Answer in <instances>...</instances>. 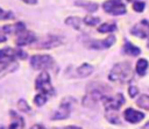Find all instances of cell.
<instances>
[{"mask_svg": "<svg viewBox=\"0 0 149 129\" xmlns=\"http://www.w3.org/2000/svg\"><path fill=\"white\" fill-rule=\"evenodd\" d=\"M105 108V117L108 122L113 124H120V116H119V109L125 103V96L122 93H116L114 95H107L105 94L101 100Z\"/></svg>", "mask_w": 149, "mask_h": 129, "instance_id": "obj_1", "label": "cell"}, {"mask_svg": "<svg viewBox=\"0 0 149 129\" xmlns=\"http://www.w3.org/2000/svg\"><path fill=\"white\" fill-rule=\"evenodd\" d=\"M108 79L113 83H120V84L129 83L133 79V69L130 63L128 62L116 63L109 71Z\"/></svg>", "mask_w": 149, "mask_h": 129, "instance_id": "obj_2", "label": "cell"}, {"mask_svg": "<svg viewBox=\"0 0 149 129\" xmlns=\"http://www.w3.org/2000/svg\"><path fill=\"white\" fill-rule=\"evenodd\" d=\"M35 88H36V91H38V93L45 94L48 96L55 95V88L52 87L49 73L47 71H42L37 76V78L35 80Z\"/></svg>", "mask_w": 149, "mask_h": 129, "instance_id": "obj_3", "label": "cell"}, {"mask_svg": "<svg viewBox=\"0 0 149 129\" xmlns=\"http://www.w3.org/2000/svg\"><path fill=\"white\" fill-rule=\"evenodd\" d=\"M74 102H76V100L72 96L64 98L61 101L58 108L51 115V120L58 121V120H65V119H68L70 116V113H71V109H72V106H73Z\"/></svg>", "mask_w": 149, "mask_h": 129, "instance_id": "obj_4", "label": "cell"}, {"mask_svg": "<svg viewBox=\"0 0 149 129\" xmlns=\"http://www.w3.org/2000/svg\"><path fill=\"white\" fill-rule=\"evenodd\" d=\"M55 62L51 56L49 55H34L30 58V65L35 70H44V69H51L54 66Z\"/></svg>", "mask_w": 149, "mask_h": 129, "instance_id": "obj_5", "label": "cell"}, {"mask_svg": "<svg viewBox=\"0 0 149 129\" xmlns=\"http://www.w3.org/2000/svg\"><path fill=\"white\" fill-rule=\"evenodd\" d=\"M102 8L107 14L111 15H123L126 14L127 9L123 2L118 0H107L102 3Z\"/></svg>", "mask_w": 149, "mask_h": 129, "instance_id": "obj_6", "label": "cell"}, {"mask_svg": "<svg viewBox=\"0 0 149 129\" xmlns=\"http://www.w3.org/2000/svg\"><path fill=\"white\" fill-rule=\"evenodd\" d=\"M16 58L26 59L27 53L21 49H13V48L0 49V60H15Z\"/></svg>", "mask_w": 149, "mask_h": 129, "instance_id": "obj_7", "label": "cell"}, {"mask_svg": "<svg viewBox=\"0 0 149 129\" xmlns=\"http://www.w3.org/2000/svg\"><path fill=\"white\" fill-rule=\"evenodd\" d=\"M104 86H102V88H97V87H94L92 89L88 88L86 95L83 99V105H85V106L88 107V106L95 105L98 101H100L101 98L105 95V93H104Z\"/></svg>", "mask_w": 149, "mask_h": 129, "instance_id": "obj_8", "label": "cell"}, {"mask_svg": "<svg viewBox=\"0 0 149 129\" xmlns=\"http://www.w3.org/2000/svg\"><path fill=\"white\" fill-rule=\"evenodd\" d=\"M130 34L139 37V38H147L149 37V21L148 20H141L136 24L133 26L130 29Z\"/></svg>", "mask_w": 149, "mask_h": 129, "instance_id": "obj_9", "label": "cell"}, {"mask_svg": "<svg viewBox=\"0 0 149 129\" xmlns=\"http://www.w3.org/2000/svg\"><path fill=\"white\" fill-rule=\"evenodd\" d=\"M35 41H36L35 34L27 30V29H23V30H21L20 33L16 34L15 44L19 45V46H23V45H28V44H30Z\"/></svg>", "mask_w": 149, "mask_h": 129, "instance_id": "obj_10", "label": "cell"}, {"mask_svg": "<svg viewBox=\"0 0 149 129\" xmlns=\"http://www.w3.org/2000/svg\"><path fill=\"white\" fill-rule=\"evenodd\" d=\"M123 119L129 123H139L144 119V114L140 110H136L134 108H127L123 112Z\"/></svg>", "mask_w": 149, "mask_h": 129, "instance_id": "obj_11", "label": "cell"}, {"mask_svg": "<svg viewBox=\"0 0 149 129\" xmlns=\"http://www.w3.org/2000/svg\"><path fill=\"white\" fill-rule=\"evenodd\" d=\"M17 66L15 60H0V79L10 72H14Z\"/></svg>", "mask_w": 149, "mask_h": 129, "instance_id": "obj_12", "label": "cell"}, {"mask_svg": "<svg viewBox=\"0 0 149 129\" xmlns=\"http://www.w3.org/2000/svg\"><path fill=\"white\" fill-rule=\"evenodd\" d=\"M59 44H62V41L58 36L49 35L47 40H43L42 42H40L37 44V48H40V49H51V48L58 46Z\"/></svg>", "mask_w": 149, "mask_h": 129, "instance_id": "obj_13", "label": "cell"}, {"mask_svg": "<svg viewBox=\"0 0 149 129\" xmlns=\"http://www.w3.org/2000/svg\"><path fill=\"white\" fill-rule=\"evenodd\" d=\"M114 43H115V37L113 35H111V36H108L107 38H105L102 41H97V40L95 41H92L90 43V48L98 49V50H100V49H107V48L112 46Z\"/></svg>", "mask_w": 149, "mask_h": 129, "instance_id": "obj_14", "label": "cell"}, {"mask_svg": "<svg viewBox=\"0 0 149 129\" xmlns=\"http://www.w3.org/2000/svg\"><path fill=\"white\" fill-rule=\"evenodd\" d=\"M9 114H10L12 122H10L8 129H23L24 128V120H23V117L21 115H19L17 113H15L14 110H10Z\"/></svg>", "mask_w": 149, "mask_h": 129, "instance_id": "obj_15", "label": "cell"}, {"mask_svg": "<svg viewBox=\"0 0 149 129\" xmlns=\"http://www.w3.org/2000/svg\"><path fill=\"white\" fill-rule=\"evenodd\" d=\"M2 29H3V31H5L6 34H17V33H20L21 30L26 29V26H24V23H22V22H16V23H14V24H7V26H5Z\"/></svg>", "mask_w": 149, "mask_h": 129, "instance_id": "obj_16", "label": "cell"}, {"mask_svg": "<svg viewBox=\"0 0 149 129\" xmlns=\"http://www.w3.org/2000/svg\"><path fill=\"white\" fill-rule=\"evenodd\" d=\"M83 19L78 17V16H69L65 19V24L74 28L76 30H81V27H83Z\"/></svg>", "mask_w": 149, "mask_h": 129, "instance_id": "obj_17", "label": "cell"}, {"mask_svg": "<svg viewBox=\"0 0 149 129\" xmlns=\"http://www.w3.org/2000/svg\"><path fill=\"white\" fill-rule=\"evenodd\" d=\"M149 67V63L146 58H140L137 62H136V72L139 76L143 77L146 73H147V70Z\"/></svg>", "mask_w": 149, "mask_h": 129, "instance_id": "obj_18", "label": "cell"}, {"mask_svg": "<svg viewBox=\"0 0 149 129\" xmlns=\"http://www.w3.org/2000/svg\"><path fill=\"white\" fill-rule=\"evenodd\" d=\"M123 51L127 53V55H130V56H139L141 53V50L140 48L135 46L133 43L126 41L125 42V45H123Z\"/></svg>", "mask_w": 149, "mask_h": 129, "instance_id": "obj_19", "label": "cell"}, {"mask_svg": "<svg viewBox=\"0 0 149 129\" xmlns=\"http://www.w3.org/2000/svg\"><path fill=\"white\" fill-rule=\"evenodd\" d=\"M93 66L92 65H90V64H87V63H84V64H81L78 69H77V73L80 76V77H88V76H91L92 73H93Z\"/></svg>", "mask_w": 149, "mask_h": 129, "instance_id": "obj_20", "label": "cell"}, {"mask_svg": "<svg viewBox=\"0 0 149 129\" xmlns=\"http://www.w3.org/2000/svg\"><path fill=\"white\" fill-rule=\"evenodd\" d=\"M97 30L99 33H102V34H105V33H113V31L116 30V24L114 22H105V23L100 24Z\"/></svg>", "mask_w": 149, "mask_h": 129, "instance_id": "obj_21", "label": "cell"}, {"mask_svg": "<svg viewBox=\"0 0 149 129\" xmlns=\"http://www.w3.org/2000/svg\"><path fill=\"white\" fill-rule=\"evenodd\" d=\"M77 6L83 7L84 9H86L87 12H95L98 8V5L95 2H88V1H76L74 2Z\"/></svg>", "mask_w": 149, "mask_h": 129, "instance_id": "obj_22", "label": "cell"}, {"mask_svg": "<svg viewBox=\"0 0 149 129\" xmlns=\"http://www.w3.org/2000/svg\"><path fill=\"white\" fill-rule=\"evenodd\" d=\"M136 103L139 107H141L146 110H149V95H147V94L140 95L139 99L136 100Z\"/></svg>", "mask_w": 149, "mask_h": 129, "instance_id": "obj_23", "label": "cell"}, {"mask_svg": "<svg viewBox=\"0 0 149 129\" xmlns=\"http://www.w3.org/2000/svg\"><path fill=\"white\" fill-rule=\"evenodd\" d=\"M84 23L90 26V27H93V26H97L99 22H100V19L97 17V16H92V15H86L84 19H83Z\"/></svg>", "mask_w": 149, "mask_h": 129, "instance_id": "obj_24", "label": "cell"}, {"mask_svg": "<svg viewBox=\"0 0 149 129\" xmlns=\"http://www.w3.org/2000/svg\"><path fill=\"white\" fill-rule=\"evenodd\" d=\"M47 101H48V95L42 94V93L36 94V95H35V98H34V103H35L36 106H38V107L43 106Z\"/></svg>", "mask_w": 149, "mask_h": 129, "instance_id": "obj_25", "label": "cell"}, {"mask_svg": "<svg viewBox=\"0 0 149 129\" xmlns=\"http://www.w3.org/2000/svg\"><path fill=\"white\" fill-rule=\"evenodd\" d=\"M17 107H19V109H20L21 112H23V113H29V112L31 110L30 106H29V105L27 103V101L23 100V99H21V100L17 101Z\"/></svg>", "mask_w": 149, "mask_h": 129, "instance_id": "obj_26", "label": "cell"}, {"mask_svg": "<svg viewBox=\"0 0 149 129\" xmlns=\"http://www.w3.org/2000/svg\"><path fill=\"white\" fill-rule=\"evenodd\" d=\"M14 14L10 10H3L0 8V20H10L14 19Z\"/></svg>", "mask_w": 149, "mask_h": 129, "instance_id": "obj_27", "label": "cell"}, {"mask_svg": "<svg viewBox=\"0 0 149 129\" xmlns=\"http://www.w3.org/2000/svg\"><path fill=\"white\" fill-rule=\"evenodd\" d=\"M144 7H146V3L142 2V1H135L133 3V9L135 12H137V13H142L143 9H144Z\"/></svg>", "mask_w": 149, "mask_h": 129, "instance_id": "obj_28", "label": "cell"}, {"mask_svg": "<svg viewBox=\"0 0 149 129\" xmlns=\"http://www.w3.org/2000/svg\"><path fill=\"white\" fill-rule=\"evenodd\" d=\"M128 93H129L130 98H134L135 95H137V93H139V88H137L136 86H134V85H130L129 88H128Z\"/></svg>", "mask_w": 149, "mask_h": 129, "instance_id": "obj_29", "label": "cell"}, {"mask_svg": "<svg viewBox=\"0 0 149 129\" xmlns=\"http://www.w3.org/2000/svg\"><path fill=\"white\" fill-rule=\"evenodd\" d=\"M6 41V35H5V31L2 30H0V43H2V42H5Z\"/></svg>", "mask_w": 149, "mask_h": 129, "instance_id": "obj_30", "label": "cell"}, {"mask_svg": "<svg viewBox=\"0 0 149 129\" xmlns=\"http://www.w3.org/2000/svg\"><path fill=\"white\" fill-rule=\"evenodd\" d=\"M61 129H81L80 127H77V126H66V127H63Z\"/></svg>", "mask_w": 149, "mask_h": 129, "instance_id": "obj_31", "label": "cell"}, {"mask_svg": "<svg viewBox=\"0 0 149 129\" xmlns=\"http://www.w3.org/2000/svg\"><path fill=\"white\" fill-rule=\"evenodd\" d=\"M22 1L26 3H29V5H36L37 3V0H22Z\"/></svg>", "mask_w": 149, "mask_h": 129, "instance_id": "obj_32", "label": "cell"}, {"mask_svg": "<svg viewBox=\"0 0 149 129\" xmlns=\"http://www.w3.org/2000/svg\"><path fill=\"white\" fill-rule=\"evenodd\" d=\"M30 129H45V128H44L42 124H34Z\"/></svg>", "mask_w": 149, "mask_h": 129, "instance_id": "obj_33", "label": "cell"}, {"mask_svg": "<svg viewBox=\"0 0 149 129\" xmlns=\"http://www.w3.org/2000/svg\"><path fill=\"white\" fill-rule=\"evenodd\" d=\"M143 129H149V121L143 126Z\"/></svg>", "mask_w": 149, "mask_h": 129, "instance_id": "obj_34", "label": "cell"}, {"mask_svg": "<svg viewBox=\"0 0 149 129\" xmlns=\"http://www.w3.org/2000/svg\"><path fill=\"white\" fill-rule=\"evenodd\" d=\"M118 1H121V2H123V1H128V0H118Z\"/></svg>", "mask_w": 149, "mask_h": 129, "instance_id": "obj_35", "label": "cell"}, {"mask_svg": "<svg viewBox=\"0 0 149 129\" xmlns=\"http://www.w3.org/2000/svg\"><path fill=\"white\" fill-rule=\"evenodd\" d=\"M147 46L149 48V40H148V42H147Z\"/></svg>", "mask_w": 149, "mask_h": 129, "instance_id": "obj_36", "label": "cell"}]
</instances>
